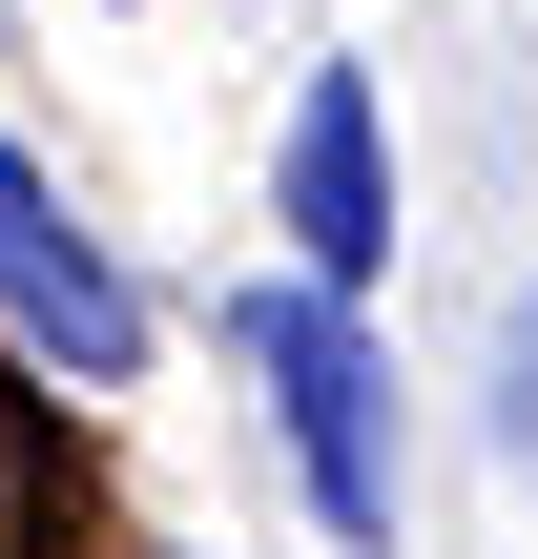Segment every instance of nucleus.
Listing matches in <instances>:
<instances>
[{
    "mask_svg": "<svg viewBox=\"0 0 538 559\" xmlns=\"http://www.w3.org/2000/svg\"><path fill=\"white\" fill-rule=\"evenodd\" d=\"M270 187H290V290L352 311V290L394 270V145H373V83H352V62L290 83V166H270Z\"/></svg>",
    "mask_w": 538,
    "mask_h": 559,
    "instance_id": "nucleus-3",
    "label": "nucleus"
},
{
    "mask_svg": "<svg viewBox=\"0 0 538 559\" xmlns=\"http://www.w3.org/2000/svg\"><path fill=\"white\" fill-rule=\"evenodd\" d=\"M0 559H62V394L0 373Z\"/></svg>",
    "mask_w": 538,
    "mask_h": 559,
    "instance_id": "nucleus-4",
    "label": "nucleus"
},
{
    "mask_svg": "<svg viewBox=\"0 0 538 559\" xmlns=\"http://www.w3.org/2000/svg\"><path fill=\"white\" fill-rule=\"evenodd\" d=\"M498 456H518V477H538V290H518V311H498Z\"/></svg>",
    "mask_w": 538,
    "mask_h": 559,
    "instance_id": "nucleus-5",
    "label": "nucleus"
},
{
    "mask_svg": "<svg viewBox=\"0 0 538 559\" xmlns=\"http://www.w3.org/2000/svg\"><path fill=\"white\" fill-rule=\"evenodd\" d=\"M228 353L270 373V415H290V477H311V519L352 559H394V353L332 311V290H228Z\"/></svg>",
    "mask_w": 538,
    "mask_h": 559,
    "instance_id": "nucleus-1",
    "label": "nucleus"
},
{
    "mask_svg": "<svg viewBox=\"0 0 538 559\" xmlns=\"http://www.w3.org/2000/svg\"><path fill=\"white\" fill-rule=\"evenodd\" d=\"M0 332H21L62 394H124V373H145V290L83 249V207H62L21 145H0Z\"/></svg>",
    "mask_w": 538,
    "mask_h": 559,
    "instance_id": "nucleus-2",
    "label": "nucleus"
}]
</instances>
